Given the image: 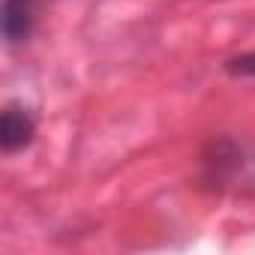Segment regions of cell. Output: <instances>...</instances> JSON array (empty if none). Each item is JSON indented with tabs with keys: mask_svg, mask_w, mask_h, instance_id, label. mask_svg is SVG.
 <instances>
[{
	"mask_svg": "<svg viewBox=\"0 0 255 255\" xmlns=\"http://www.w3.org/2000/svg\"><path fill=\"white\" fill-rule=\"evenodd\" d=\"M33 33V0H3V39L21 45Z\"/></svg>",
	"mask_w": 255,
	"mask_h": 255,
	"instance_id": "cell-2",
	"label": "cell"
},
{
	"mask_svg": "<svg viewBox=\"0 0 255 255\" xmlns=\"http://www.w3.org/2000/svg\"><path fill=\"white\" fill-rule=\"evenodd\" d=\"M36 135V120L24 105H6L0 114V147L3 153H18L24 147H30Z\"/></svg>",
	"mask_w": 255,
	"mask_h": 255,
	"instance_id": "cell-1",
	"label": "cell"
},
{
	"mask_svg": "<svg viewBox=\"0 0 255 255\" xmlns=\"http://www.w3.org/2000/svg\"><path fill=\"white\" fill-rule=\"evenodd\" d=\"M225 72L234 78H255V51H243L225 60Z\"/></svg>",
	"mask_w": 255,
	"mask_h": 255,
	"instance_id": "cell-3",
	"label": "cell"
}]
</instances>
